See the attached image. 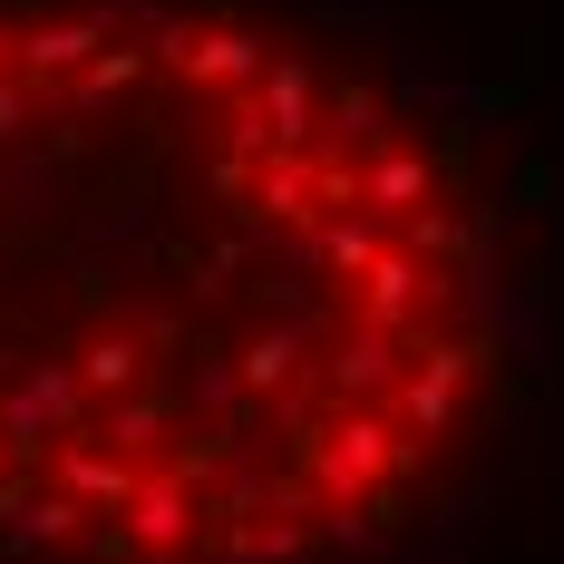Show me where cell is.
Instances as JSON below:
<instances>
[{
    "instance_id": "cell-1",
    "label": "cell",
    "mask_w": 564,
    "mask_h": 564,
    "mask_svg": "<svg viewBox=\"0 0 564 564\" xmlns=\"http://www.w3.org/2000/svg\"><path fill=\"white\" fill-rule=\"evenodd\" d=\"M477 127L312 0H0V555L360 564L507 429Z\"/></svg>"
}]
</instances>
